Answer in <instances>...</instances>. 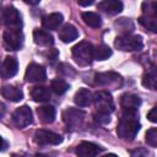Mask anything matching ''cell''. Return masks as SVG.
Wrapping results in <instances>:
<instances>
[{"label": "cell", "mask_w": 157, "mask_h": 157, "mask_svg": "<svg viewBox=\"0 0 157 157\" xmlns=\"http://www.w3.org/2000/svg\"><path fill=\"white\" fill-rule=\"evenodd\" d=\"M137 110H123V115L119 120L117 134L123 140L131 141L140 130Z\"/></svg>", "instance_id": "1"}, {"label": "cell", "mask_w": 157, "mask_h": 157, "mask_svg": "<svg viewBox=\"0 0 157 157\" xmlns=\"http://www.w3.org/2000/svg\"><path fill=\"white\" fill-rule=\"evenodd\" d=\"M72 56L78 65H88L93 60V45L88 42H80L72 48Z\"/></svg>", "instance_id": "2"}, {"label": "cell", "mask_w": 157, "mask_h": 157, "mask_svg": "<svg viewBox=\"0 0 157 157\" xmlns=\"http://www.w3.org/2000/svg\"><path fill=\"white\" fill-rule=\"evenodd\" d=\"M114 45L123 52H134V50H140L142 48V39L139 36H132V34H123L117 37Z\"/></svg>", "instance_id": "3"}, {"label": "cell", "mask_w": 157, "mask_h": 157, "mask_svg": "<svg viewBox=\"0 0 157 157\" xmlns=\"http://www.w3.org/2000/svg\"><path fill=\"white\" fill-rule=\"evenodd\" d=\"M94 105L97 108L98 112L101 113H107L110 114L114 109V103H113V98L112 96L105 92V91H98L93 94V99Z\"/></svg>", "instance_id": "4"}, {"label": "cell", "mask_w": 157, "mask_h": 157, "mask_svg": "<svg viewBox=\"0 0 157 157\" xmlns=\"http://www.w3.org/2000/svg\"><path fill=\"white\" fill-rule=\"evenodd\" d=\"M22 32L20 28H10L4 33V44L7 50H18L22 45Z\"/></svg>", "instance_id": "5"}, {"label": "cell", "mask_w": 157, "mask_h": 157, "mask_svg": "<svg viewBox=\"0 0 157 157\" xmlns=\"http://www.w3.org/2000/svg\"><path fill=\"white\" fill-rule=\"evenodd\" d=\"M83 119H85V112H82L81 109L67 108L63 113V120H64V123L69 128H71V129H76L78 126H81Z\"/></svg>", "instance_id": "6"}, {"label": "cell", "mask_w": 157, "mask_h": 157, "mask_svg": "<svg viewBox=\"0 0 157 157\" xmlns=\"http://www.w3.org/2000/svg\"><path fill=\"white\" fill-rule=\"evenodd\" d=\"M32 120H33V115L28 105H22L17 108L12 114V121L17 128H25L29 125Z\"/></svg>", "instance_id": "7"}, {"label": "cell", "mask_w": 157, "mask_h": 157, "mask_svg": "<svg viewBox=\"0 0 157 157\" xmlns=\"http://www.w3.org/2000/svg\"><path fill=\"white\" fill-rule=\"evenodd\" d=\"M34 141L38 145H59L63 141V137L49 130H37L34 134Z\"/></svg>", "instance_id": "8"}, {"label": "cell", "mask_w": 157, "mask_h": 157, "mask_svg": "<svg viewBox=\"0 0 157 157\" xmlns=\"http://www.w3.org/2000/svg\"><path fill=\"white\" fill-rule=\"evenodd\" d=\"M25 78L28 82L32 83H37V82H43L47 78V74H45V69L43 66H40L39 64L32 63L27 66L26 69V74H25Z\"/></svg>", "instance_id": "9"}, {"label": "cell", "mask_w": 157, "mask_h": 157, "mask_svg": "<svg viewBox=\"0 0 157 157\" xmlns=\"http://www.w3.org/2000/svg\"><path fill=\"white\" fill-rule=\"evenodd\" d=\"M1 18H2L4 25L7 26L9 28H20L21 26V16L18 11L12 6H7L2 11Z\"/></svg>", "instance_id": "10"}, {"label": "cell", "mask_w": 157, "mask_h": 157, "mask_svg": "<svg viewBox=\"0 0 157 157\" xmlns=\"http://www.w3.org/2000/svg\"><path fill=\"white\" fill-rule=\"evenodd\" d=\"M17 70H18L17 60L12 56H6L0 66V76L4 78H10L17 74Z\"/></svg>", "instance_id": "11"}, {"label": "cell", "mask_w": 157, "mask_h": 157, "mask_svg": "<svg viewBox=\"0 0 157 157\" xmlns=\"http://www.w3.org/2000/svg\"><path fill=\"white\" fill-rule=\"evenodd\" d=\"M101 152H102V148L98 145L93 142H88V141H82L76 147V153L80 157H93Z\"/></svg>", "instance_id": "12"}, {"label": "cell", "mask_w": 157, "mask_h": 157, "mask_svg": "<svg viewBox=\"0 0 157 157\" xmlns=\"http://www.w3.org/2000/svg\"><path fill=\"white\" fill-rule=\"evenodd\" d=\"M98 9L108 15H117L123 10V2L120 0H102L98 4Z\"/></svg>", "instance_id": "13"}, {"label": "cell", "mask_w": 157, "mask_h": 157, "mask_svg": "<svg viewBox=\"0 0 157 157\" xmlns=\"http://www.w3.org/2000/svg\"><path fill=\"white\" fill-rule=\"evenodd\" d=\"M120 76L117 72L108 71V72H99L94 76V82L101 86H110L114 83H118L120 81Z\"/></svg>", "instance_id": "14"}, {"label": "cell", "mask_w": 157, "mask_h": 157, "mask_svg": "<svg viewBox=\"0 0 157 157\" xmlns=\"http://www.w3.org/2000/svg\"><path fill=\"white\" fill-rule=\"evenodd\" d=\"M141 104V99L139 96L132 93H125L120 98V107L123 110H137L139 105Z\"/></svg>", "instance_id": "15"}, {"label": "cell", "mask_w": 157, "mask_h": 157, "mask_svg": "<svg viewBox=\"0 0 157 157\" xmlns=\"http://www.w3.org/2000/svg\"><path fill=\"white\" fill-rule=\"evenodd\" d=\"M1 94L11 101V102H20L22 98H23V92L20 87L17 86H12V85H7V86H4L1 88Z\"/></svg>", "instance_id": "16"}, {"label": "cell", "mask_w": 157, "mask_h": 157, "mask_svg": "<svg viewBox=\"0 0 157 157\" xmlns=\"http://www.w3.org/2000/svg\"><path fill=\"white\" fill-rule=\"evenodd\" d=\"M63 22V15L59 12H53L43 17L42 25L45 29H56Z\"/></svg>", "instance_id": "17"}, {"label": "cell", "mask_w": 157, "mask_h": 157, "mask_svg": "<svg viewBox=\"0 0 157 157\" xmlns=\"http://www.w3.org/2000/svg\"><path fill=\"white\" fill-rule=\"evenodd\" d=\"M92 99H93V96H92L91 91L87 90V88L78 90L75 93V97H74V102L78 107H88L92 103Z\"/></svg>", "instance_id": "18"}, {"label": "cell", "mask_w": 157, "mask_h": 157, "mask_svg": "<svg viewBox=\"0 0 157 157\" xmlns=\"http://www.w3.org/2000/svg\"><path fill=\"white\" fill-rule=\"evenodd\" d=\"M33 39H34L36 44L43 45V47H49L54 43L53 36L49 34V32L43 31V29H34L33 31Z\"/></svg>", "instance_id": "19"}, {"label": "cell", "mask_w": 157, "mask_h": 157, "mask_svg": "<svg viewBox=\"0 0 157 157\" xmlns=\"http://www.w3.org/2000/svg\"><path fill=\"white\" fill-rule=\"evenodd\" d=\"M77 37H78L77 29H76L72 25H70V23L65 25V26L59 31V38H60L61 42H64V43H70V42L75 40Z\"/></svg>", "instance_id": "20"}, {"label": "cell", "mask_w": 157, "mask_h": 157, "mask_svg": "<svg viewBox=\"0 0 157 157\" xmlns=\"http://www.w3.org/2000/svg\"><path fill=\"white\" fill-rule=\"evenodd\" d=\"M37 113L39 119L45 124L53 123L55 119V108L53 105H42L37 109Z\"/></svg>", "instance_id": "21"}, {"label": "cell", "mask_w": 157, "mask_h": 157, "mask_svg": "<svg viewBox=\"0 0 157 157\" xmlns=\"http://www.w3.org/2000/svg\"><path fill=\"white\" fill-rule=\"evenodd\" d=\"M31 97L34 102H48L50 99V91L44 86H36L31 91Z\"/></svg>", "instance_id": "22"}, {"label": "cell", "mask_w": 157, "mask_h": 157, "mask_svg": "<svg viewBox=\"0 0 157 157\" xmlns=\"http://www.w3.org/2000/svg\"><path fill=\"white\" fill-rule=\"evenodd\" d=\"M142 11H144L142 17L157 20V16H156L157 15V4H156V0H145L144 4H142Z\"/></svg>", "instance_id": "23"}, {"label": "cell", "mask_w": 157, "mask_h": 157, "mask_svg": "<svg viewBox=\"0 0 157 157\" xmlns=\"http://www.w3.org/2000/svg\"><path fill=\"white\" fill-rule=\"evenodd\" d=\"M112 55V49L108 45L101 44L93 48V59L96 60H105Z\"/></svg>", "instance_id": "24"}, {"label": "cell", "mask_w": 157, "mask_h": 157, "mask_svg": "<svg viewBox=\"0 0 157 157\" xmlns=\"http://www.w3.org/2000/svg\"><path fill=\"white\" fill-rule=\"evenodd\" d=\"M82 20L83 22L90 26V27H93V28H97L101 26V17L94 13V12H91V11H87V12H83L82 13Z\"/></svg>", "instance_id": "25"}, {"label": "cell", "mask_w": 157, "mask_h": 157, "mask_svg": "<svg viewBox=\"0 0 157 157\" xmlns=\"http://www.w3.org/2000/svg\"><path fill=\"white\" fill-rule=\"evenodd\" d=\"M50 88H52V91H53L55 94H63V93H65V92L69 90V85H67L64 80L56 78V80H53V81H52Z\"/></svg>", "instance_id": "26"}, {"label": "cell", "mask_w": 157, "mask_h": 157, "mask_svg": "<svg viewBox=\"0 0 157 157\" xmlns=\"http://www.w3.org/2000/svg\"><path fill=\"white\" fill-rule=\"evenodd\" d=\"M142 85L147 88H151V90H155L156 88V71L152 70L147 74L144 75V78H142Z\"/></svg>", "instance_id": "27"}, {"label": "cell", "mask_w": 157, "mask_h": 157, "mask_svg": "<svg viewBox=\"0 0 157 157\" xmlns=\"http://www.w3.org/2000/svg\"><path fill=\"white\" fill-rule=\"evenodd\" d=\"M139 22L147 29H150L151 32H157V20L153 18H146V17H140Z\"/></svg>", "instance_id": "28"}, {"label": "cell", "mask_w": 157, "mask_h": 157, "mask_svg": "<svg viewBox=\"0 0 157 157\" xmlns=\"http://www.w3.org/2000/svg\"><path fill=\"white\" fill-rule=\"evenodd\" d=\"M146 142L147 145L152 147L157 146V129L156 128H152L146 132Z\"/></svg>", "instance_id": "29"}, {"label": "cell", "mask_w": 157, "mask_h": 157, "mask_svg": "<svg viewBox=\"0 0 157 157\" xmlns=\"http://www.w3.org/2000/svg\"><path fill=\"white\" fill-rule=\"evenodd\" d=\"M94 119H96V121L102 123V124L109 123V120H110L109 114H107V113H101V112H98L97 114H94Z\"/></svg>", "instance_id": "30"}, {"label": "cell", "mask_w": 157, "mask_h": 157, "mask_svg": "<svg viewBox=\"0 0 157 157\" xmlns=\"http://www.w3.org/2000/svg\"><path fill=\"white\" fill-rule=\"evenodd\" d=\"M147 118H148V120L152 121V123H156V121H157V108H156V107L152 108V109L148 112Z\"/></svg>", "instance_id": "31"}, {"label": "cell", "mask_w": 157, "mask_h": 157, "mask_svg": "<svg viewBox=\"0 0 157 157\" xmlns=\"http://www.w3.org/2000/svg\"><path fill=\"white\" fill-rule=\"evenodd\" d=\"M94 0H77V2L81 5V6H90L93 4Z\"/></svg>", "instance_id": "32"}, {"label": "cell", "mask_w": 157, "mask_h": 157, "mask_svg": "<svg viewBox=\"0 0 157 157\" xmlns=\"http://www.w3.org/2000/svg\"><path fill=\"white\" fill-rule=\"evenodd\" d=\"M26 4H28V5H37L40 0H23Z\"/></svg>", "instance_id": "33"}, {"label": "cell", "mask_w": 157, "mask_h": 157, "mask_svg": "<svg viewBox=\"0 0 157 157\" xmlns=\"http://www.w3.org/2000/svg\"><path fill=\"white\" fill-rule=\"evenodd\" d=\"M4 114H5V105L0 102V118H2Z\"/></svg>", "instance_id": "34"}, {"label": "cell", "mask_w": 157, "mask_h": 157, "mask_svg": "<svg viewBox=\"0 0 157 157\" xmlns=\"http://www.w3.org/2000/svg\"><path fill=\"white\" fill-rule=\"evenodd\" d=\"M4 145H5V142H4V140H2V137L0 136V150H2V147H4Z\"/></svg>", "instance_id": "35"}]
</instances>
